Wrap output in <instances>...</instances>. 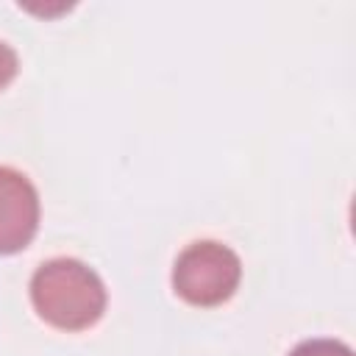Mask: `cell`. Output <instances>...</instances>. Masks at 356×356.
<instances>
[{
	"mask_svg": "<svg viewBox=\"0 0 356 356\" xmlns=\"http://www.w3.org/2000/svg\"><path fill=\"white\" fill-rule=\"evenodd\" d=\"M39 228V192L31 178L0 164V256L31 245Z\"/></svg>",
	"mask_w": 356,
	"mask_h": 356,
	"instance_id": "3",
	"label": "cell"
},
{
	"mask_svg": "<svg viewBox=\"0 0 356 356\" xmlns=\"http://www.w3.org/2000/svg\"><path fill=\"white\" fill-rule=\"evenodd\" d=\"M242 278L239 256L217 242V239H197L189 242L175 264H172V289L192 306H220L225 303Z\"/></svg>",
	"mask_w": 356,
	"mask_h": 356,
	"instance_id": "2",
	"label": "cell"
},
{
	"mask_svg": "<svg viewBox=\"0 0 356 356\" xmlns=\"http://www.w3.org/2000/svg\"><path fill=\"white\" fill-rule=\"evenodd\" d=\"M106 300L100 275L81 259H47L31 275V303L53 328L83 331L95 325L106 312Z\"/></svg>",
	"mask_w": 356,
	"mask_h": 356,
	"instance_id": "1",
	"label": "cell"
},
{
	"mask_svg": "<svg viewBox=\"0 0 356 356\" xmlns=\"http://www.w3.org/2000/svg\"><path fill=\"white\" fill-rule=\"evenodd\" d=\"M289 356H353V350L342 339H325V337H320V339H303V342H298L289 350Z\"/></svg>",
	"mask_w": 356,
	"mask_h": 356,
	"instance_id": "4",
	"label": "cell"
},
{
	"mask_svg": "<svg viewBox=\"0 0 356 356\" xmlns=\"http://www.w3.org/2000/svg\"><path fill=\"white\" fill-rule=\"evenodd\" d=\"M17 70H19L17 50H14L8 42H3V39H0V89H6V86L14 81Z\"/></svg>",
	"mask_w": 356,
	"mask_h": 356,
	"instance_id": "5",
	"label": "cell"
}]
</instances>
